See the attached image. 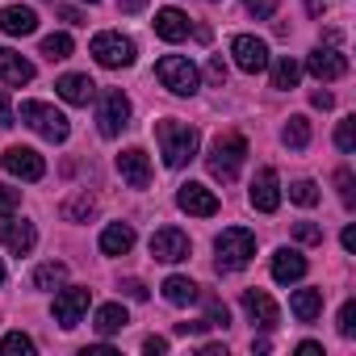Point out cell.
Returning a JSON list of instances; mask_svg holds the SVG:
<instances>
[{
  "mask_svg": "<svg viewBox=\"0 0 356 356\" xmlns=\"http://www.w3.org/2000/svg\"><path fill=\"white\" fill-rule=\"evenodd\" d=\"M155 138H159V155H163L168 168H185V163L197 155V147H202L197 126L176 122V118H163V122L155 126Z\"/></svg>",
  "mask_w": 356,
  "mask_h": 356,
  "instance_id": "6da1fadb",
  "label": "cell"
},
{
  "mask_svg": "<svg viewBox=\"0 0 356 356\" xmlns=\"http://www.w3.org/2000/svg\"><path fill=\"white\" fill-rule=\"evenodd\" d=\"M243 159H248V138H243V134H235V130H227V134H218V138L210 143L206 168H210L214 181L231 185L235 176H239V168H243Z\"/></svg>",
  "mask_w": 356,
  "mask_h": 356,
  "instance_id": "7a4b0ae2",
  "label": "cell"
},
{
  "mask_svg": "<svg viewBox=\"0 0 356 356\" xmlns=\"http://www.w3.org/2000/svg\"><path fill=\"white\" fill-rule=\"evenodd\" d=\"M214 252H218V273H239L252 264L256 256V235L248 227H227L218 239H214Z\"/></svg>",
  "mask_w": 356,
  "mask_h": 356,
  "instance_id": "3957f363",
  "label": "cell"
},
{
  "mask_svg": "<svg viewBox=\"0 0 356 356\" xmlns=\"http://www.w3.org/2000/svg\"><path fill=\"white\" fill-rule=\"evenodd\" d=\"M22 122L34 134H42L47 143H67V134H72V122L47 101H22Z\"/></svg>",
  "mask_w": 356,
  "mask_h": 356,
  "instance_id": "277c9868",
  "label": "cell"
},
{
  "mask_svg": "<svg viewBox=\"0 0 356 356\" xmlns=\"http://www.w3.org/2000/svg\"><path fill=\"white\" fill-rule=\"evenodd\" d=\"M155 76H159V84H163L168 92H176V97H193L197 84H202L197 67H193L185 55H163V59L155 63Z\"/></svg>",
  "mask_w": 356,
  "mask_h": 356,
  "instance_id": "5b68a950",
  "label": "cell"
},
{
  "mask_svg": "<svg viewBox=\"0 0 356 356\" xmlns=\"http://www.w3.org/2000/svg\"><path fill=\"white\" fill-rule=\"evenodd\" d=\"M88 51H92V59H97L101 67H130V63H134V42H130L126 34H118V30L97 34Z\"/></svg>",
  "mask_w": 356,
  "mask_h": 356,
  "instance_id": "8992f818",
  "label": "cell"
},
{
  "mask_svg": "<svg viewBox=\"0 0 356 356\" xmlns=\"http://www.w3.org/2000/svg\"><path fill=\"white\" fill-rule=\"evenodd\" d=\"M126 126H130V97L118 92V88H109V92L101 97V105H97V130H101L105 138H118Z\"/></svg>",
  "mask_w": 356,
  "mask_h": 356,
  "instance_id": "52a82bcc",
  "label": "cell"
},
{
  "mask_svg": "<svg viewBox=\"0 0 356 356\" xmlns=\"http://www.w3.org/2000/svg\"><path fill=\"white\" fill-rule=\"evenodd\" d=\"M231 55H235V67L248 72V76H260L273 59H268V42L256 38V34H235L231 38Z\"/></svg>",
  "mask_w": 356,
  "mask_h": 356,
  "instance_id": "ba28073f",
  "label": "cell"
},
{
  "mask_svg": "<svg viewBox=\"0 0 356 356\" xmlns=\"http://www.w3.org/2000/svg\"><path fill=\"white\" fill-rule=\"evenodd\" d=\"M189 252H193L189 235L176 231V227H159V231L151 235V256L163 260V264H181V260H189Z\"/></svg>",
  "mask_w": 356,
  "mask_h": 356,
  "instance_id": "9c48e42d",
  "label": "cell"
},
{
  "mask_svg": "<svg viewBox=\"0 0 356 356\" xmlns=\"http://www.w3.org/2000/svg\"><path fill=\"white\" fill-rule=\"evenodd\" d=\"M88 302H92V289H84V285H72V289L55 293V323L72 331V327L88 314Z\"/></svg>",
  "mask_w": 356,
  "mask_h": 356,
  "instance_id": "30bf717a",
  "label": "cell"
},
{
  "mask_svg": "<svg viewBox=\"0 0 356 356\" xmlns=\"http://www.w3.org/2000/svg\"><path fill=\"white\" fill-rule=\"evenodd\" d=\"M176 206H181L185 214H193V218H214V214H218L214 189H206V185H197V181H185L181 189H176Z\"/></svg>",
  "mask_w": 356,
  "mask_h": 356,
  "instance_id": "8fae6325",
  "label": "cell"
},
{
  "mask_svg": "<svg viewBox=\"0 0 356 356\" xmlns=\"http://www.w3.org/2000/svg\"><path fill=\"white\" fill-rule=\"evenodd\" d=\"M5 172L9 176H22V181H42V176H47V159L34 151V147H9L5 151Z\"/></svg>",
  "mask_w": 356,
  "mask_h": 356,
  "instance_id": "7c38bea8",
  "label": "cell"
},
{
  "mask_svg": "<svg viewBox=\"0 0 356 356\" xmlns=\"http://www.w3.org/2000/svg\"><path fill=\"white\" fill-rule=\"evenodd\" d=\"M248 202H252V210H260V214H273V210L281 206V181H277L273 168H260V172H256V181H252V189H248Z\"/></svg>",
  "mask_w": 356,
  "mask_h": 356,
  "instance_id": "4fadbf2b",
  "label": "cell"
},
{
  "mask_svg": "<svg viewBox=\"0 0 356 356\" xmlns=\"http://www.w3.org/2000/svg\"><path fill=\"white\" fill-rule=\"evenodd\" d=\"M306 72H310L314 80L331 84V80H339V76L348 72V59H343L335 47H314V51L306 55Z\"/></svg>",
  "mask_w": 356,
  "mask_h": 356,
  "instance_id": "5bb4252c",
  "label": "cell"
},
{
  "mask_svg": "<svg viewBox=\"0 0 356 356\" xmlns=\"http://www.w3.org/2000/svg\"><path fill=\"white\" fill-rule=\"evenodd\" d=\"M118 172H122V181H126L130 189H147V185H151V159H147L143 147H126V151L118 155Z\"/></svg>",
  "mask_w": 356,
  "mask_h": 356,
  "instance_id": "9a60e30c",
  "label": "cell"
},
{
  "mask_svg": "<svg viewBox=\"0 0 356 356\" xmlns=\"http://www.w3.org/2000/svg\"><path fill=\"white\" fill-rule=\"evenodd\" d=\"M243 310H248V318H252L256 327H264V331H273L277 318H281L277 302H273L264 289H243Z\"/></svg>",
  "mask_w": 356,
  "mask_h": 356,
  "instance_id": "2e32d148",
  "label": "cell"
},
{
  "mask_svg": "<svg viewBox=\"0 0 356 356\" xmlns=\"http://www.w3.org/2000/svg\"><path fill=\"white\" fill-rule=\"evenodd\" d=\"M306 256L302 252H293V248H277L273 252V281H281V285H293V281H302L306 277Z\"/></svg>",
  "mask_w": 356,
  "mask_h": 356,
  "instance_id": "e0dca14e",
  "label": "cell"
},
{
  "mask_svg": "<svg viewBox=\"0 0 356 356\" xmlns=\"http://www.w3.org/2000/svg\"><path fill=\"white\" fill-rule=\"evenodd\" d=\"M0 243H5L13 256H30L34 252V243H38V231H34V222H5L0 227Z\"/></svg>",
  "mask_w": 356,
  "mask_h": 356,
  "instance_id": "ac0fdd59",
  "label": "cell"
},
{
  "mask_svg": "<svg viewBox=\"0 0 356 356\" xmlns=\"http://www.w3.org/2000/svg\"><path fill=\"white\" fill-rule=\"evenodd\" d=\"M0 80H5L9 88H22V84H30L34 80V63L30 59H22L17 51H9V47H0Z\"/></svg>",
  "mask_w": 356,
  "mask_h": 356,
  "instance_id": "d6986e66",
  "label": "cell"
},
{
  "mask_svg": "<svg viewBox=\"0 0 356 356\" xmlns=\"http://www.w3.org/2000/svg\"><path fill=\"white\" fill-rule=\"evenodd\" d=\"M0 30L9 38H26V34L38 30V13L26 9V5H9V9H0Z\"/></svg>",
  "mask_w": 356,
  "mask_h": 356,
  "instance_id": "ffe728a7",
  "label": "cell"
},
{
  "mask_svg": "<svg viewBox=\"0 0 356 356\" xmlns=\"http://www.w3.org/2000/svg\"><path fill=\"white\" fill-rule=\"evenodd\" d=\"M55 92H59L67 105H88V101L97 97V84H92L88 76H80V72H67V76L55 84Z\"/></svg>",
  "mask_w": 356,
  "mask_h": 356,
  "instance_id": "44dd1931",
  "label": "cell"
},
{
  "mask_svg": "<svg viewBox=\"0 0 356 356\" xmlns=\"http://www.w3.org/2000/svg\"><path fill=\"white\" fill-rule=\"evenodd\" d=\"M155 34L163 42H185L189 38V17L181 9H159L155 13Z\"/></svg>",
  "mask_w": 356,
  "mask_h": 356,
  "instance_id": "7402d4cb",
  "label": "cell"
},
{
  "mask_svg": "<svg viewBox=\"0 0 356 356\" xmlns=\"http://www.w3.org/2000/svg\"><path fill=\"white\" fill-rule=\"evenodd\" d=\"M130 248H134V227L130 222H109L101 231V252L105 256H126Z\"/></svg>",
  "mask_w": 356,
  "mask_h": 356,
  "instance_id": "603a6c76",
  "label": "cell"
},
{
  "mask_svg": "<svg viewBox=\"0 0 356 356\" xmlns=\"http://www.w3.org/2000/svg\"><path fill=\"white\" fill-rule=\"evenodd\" d=\"M289 310H293L298 323H314L323 314V289H298L289 298Z\"/></svg>",
  "mask_w": 356,
  "mask_h": 356,
  "instance_id": "cb8c5ba5",
  "label": "cell"
},
{
  "mask_svg": "<svg viewBox=\"0 0 356 356\" xmlns=\"http://www.w3.org/2000/svg\"><path fill=\"white\" fill-rule=\"evenodd\" d=\"M163 298H168L172 306H193V302L202 298V285L189 281V277H168V281H163Z\"/></svg>",
  "mask_w": 356,
  "mask_h": 356,
  "instance_id": "d4e9b609",
  "label": "cell"
},
{
  "mask_svg": "<svg viewBox=\"0 0 356 356\" xmlns=\"http://www.w3.org/2000/svg\"><path fill=\"white\" fill-rule=\"evenodd\" d=\"M126 323H130V314H126V306L122 302H105V306H97V331L101 335H118V331H126Z\"/></svg>",
  "mask_w": 356,
  "mask_h": 356,
  "instance_id": "484cf974",
  "label": "cell"
},
{
  "mask_svg": "<svg viewBox=\"0 0 356 356\" xmlns=\"http://www.w3.org/2000/svg\"><path fill=\"white\" fill-rule=\"evenodd\" d=\"M298 80H302V67H298L289 55H281V59L273 63V88L289 92V88H298Z\"/></svg>",
  "mask_w": 356,
  "mask_h": 356,
  "instance_id": "4316f807",
  "label": "cell"
},
{
  "mask_svg": "<svg viewBox=\"0 0 356 356\" xmlns=\"http://www.w3.org/2000/svg\"><path fill=\"white\" fill-rule=\"evenodd\" d=\"M281 143H285V147H293V151L310 147V122H306L302 113H293V118L285 122V130H281Z\"/></svg>",
  "mask_w": 356,
  "mask_h": 356,
  "instance_id": "83f0119b",
  "label": "cell"
},
{
  "mask_svg": "<svg viewBox=\"0 0 356 356\" xmlns=\"http://www.w3.org/2000/svg\"><path fill=\"white\" fill-rule=\"evenodd\" d=\"M63 281H67V264H59V260H47L34 268V289H55Z\"/></svg>",
  "mask_w": 356,
  "mask_h": 356,
  "instance_id": "f1b7e54d",
  "label": "cell"
},
{
  "mask_svg": "<svg viewBox=\"0 0 356 356\" xmlns=\"http://www.w3.org/2000/svg\"><path fill=\"white\" fill-rule=\"evenodd\" d=\"M0 352L5 356H34V339L26 331H9L5 339H0Z\"/></svg>",
  "mask_w": 356,
  "mask_h": 356,
  "instance_id": "f546056e",
  "label": "cell"
},
{
  "mask_svg": "<svg viewBox=\"0 0 356 356\" xmlns=\"http://www.w3.org/2000/svg\"><path fill=\"white\" fill-rule=\"evenodd\" d=\"M42 55H47L51 63L72 59V38H67V34H47V38H42Z\"/></svg>",
  "mask_w": 356,
  "mask_h": 356,
  "instance_id": "4dcf8cb0",
  "label": "cell"
},
{
  "mask_svg": "<svg viewBox=\"0 0 356 356\" xmlns=\"http://www.w3.org/2000/svg\"><path fill=\"white\" fill-rule=\"evenodd\" d=\"M92 210H97V202H92L88 193H76L72 202H63V218H67V222H84Z\"/></svg>",
  "mask_w": 356,
  "mask_h": 356,
  "instance_id": "1f68e13d",
  "label": "cell"
},
{
  "mask_svg": "<svg viewBox=\"0 0 356 356\" xmlns=\"http://www.w3.org/2000/svg\"><path fill=\"white\" fill-rule=\"evenodd\" d=\"M335 147H339L343 155L356 151V118H343V122L335 126Z\"/></svg>",
  "mask_w": 356,
  "mask_h": 356,
  "instance_id": "d6a6232c",
  "label": "cell"
},
{
  "mask_svg": "<svg viewBox=\"0 0 356 356\" xmlns=\"http://www.w3.org/2000/svg\"><path fill=\"white\" fill-rule=\"evenodd\" d=\"M227 323H231L227 302H218L214 293H206V327H227Z\"/></svg>",
  "mask_w": 356,
  "mask_h": 356,
  "instance_id": "836d02e7",
  "label": "cell"
},
{
  "mask_svg": "<svg viewBox=\"0 0 356 356\" xmlns=\"http://www.w3.org/2000/svg\"><path fill=\"white\" fill-rule=\"evenodd\" d=\"M289 202L314 206V202H318V185H314V181H293V185H289Z\"/></svg>",
  "mask_w": 356,
  "mask_h": 356,
  "instance_id": "e575fe53",
  "label": "cell"
},
{
  "mask_svg": "<svg viewBox=\"0 0 356 356\" xmlns=\"http://www.w3.org/2000/svg\"><path fill=\"white\" fill-rule=\"evenodd\" d=\"M339 335H343V339L356 335V302H343V306H339Z\"/></svg>",
  "mask_w": 356,
  "mask_h": 356,
  "instance_id": "d590c367",
  "label": "cell"
},
{
  "mask_svg": "<svg viewBox=\"0 0 356 356\" xmlns=\"http://www.w3.org/2000/svg\"><path fill=\"white\" fill-rule=\"evenodd\" d=\"M22 202V189H9V185H0V218H9Z\"/></svg>",
  "mask_w": 356,
  "mask_h": 356,
  "instance_id": "8d00e7d4",
  "label": "cell"
},
{
  "mask_svg": "<svg viewBox=\"0 0 356 356\" xmlns=\"http://www.w3.org/2000/svg\"><path fill=\"white\" fill-rule=\"evenodd\" d=\"M335 185H339V197H343V206L352 210V202H356V197H352V185H356V181H352V172H348V168H339V172H335Z\"/></svg>",
  "mask_w": 356,
  "mask_h": 356,
  "instance_id": "74e56055",
  "label": "cell"
},
{
  "mask_svg": "<svg viewBox=\"0 0 356 356\" xmlns=\"http://www.w3.org/2000/svg\"><path fill=\"white\" fill-rule=\"evenodd\" d=\"M243 5H248V13L260 17V22H268V17L277 13V0H243Z\"/></svg>",
  "mask_w": 356,
  "mask_h": 356,
  "instance_id": "f35d334b",
  "label": "cell"
},
{
  "mask_svg": "<svg viewBox=\"0 0 356 356\" xmlns=\"http://www.w3.org/2000/svg\"><path fill=\"white\" fill-rule=\"evenodd\" d=\"M293 239H298V243H323V231H318L314 222H298V227H293Z\"/></svg>",
  "mask_w": 356,
  "mask_h": 356,
  "instance_id": "ab89813d",
  "label": "cell"
},
{
  "mask_svg": "<svg viewBox=\"0 0 356 356\" xmlns=\"http://www.w3.org/2000/svg\"><path fill=\"white\" fill-rule=\"evenodd\" d=\"M122 293H126L130 302H147V285H143V281H134V277H126V281H122Z\"/></svg>",
  "mask_w": 356,
  "mask_h": 356,
  "instance_id": "60d3db41",
  "label": "cell"
},
{
  "mask_svg": "<svg viewBox=\"0 0 356 356\" xmlns=\"http://www.w3.org/2000/svg\"><path fill=\"white\" fill-rule=\"evenodd\" d=\"M206 76H210L214 84H227V63H222V55H214V59H210V67H206Z\"/></svg>",
  "mask_w": 356,
  "mask_h": 356,
  "instance_id": "b9f144b4",
  "label": "cell"
},
{
  "mask_svg": "<svg viewBox=\"0 0 356 356\" xmlns=\"http://www.w3.org/2000/svg\"><path fill=\"white\" fill-rule=\"evenodd\" d=\"M143 352H147V356H163V352H168V339H163V335H147V339H143Z\"/></svg>",
  "mask_w": 356,
  "mask_h": 356,
  "instance_id": "7bdbcfd3",
  "label": "cell"
},
{
  "mask_svg": "<svg viewBox=\"0 0 356 356\" xmlns=\"http://www.w3.org/2000/svg\"><path fill=\"white\" fill-rule=\"evenodd\" d=\"M339 243H343V252H356V227H343Z\"/></svg>",
  "mask_w": 356,
  "mask_h": 356,
  "instance_id": "ee69618b",
  "label": "cell"
},
{
  "mask_svg": "<svg viewBox=\"0 0 356 356\" xmlns=\"http://www.w3.org/2000/svg\"><path fill=\"white\" fill-rule=\"evenodd\" d=\"M310 101H314V109H331V105H335V97H331V92H314Z\"/></svg>",
  "mask_w": 356,
  "mask_h": 356,
  "instance_id": "f6af8a7d",
  "label": "cell"
},
{
  "mask_svg": "<svg viewBox=\"0 0 356 356\" xmlns=\"http://www.w3.org/2000/svg\"><path fill=\"white\" fill-rule=\"evenodd\" d=\"M323 352V343H314V339H306V343H298V356H318Z\"/></svg>",
  "mask_w": 356,
  "mask_h": 356,
  "instance_id": "bcb514c9",
  "label": "cell"
},
{
  "mask_svg": "<svg viewBox=\"0 0 356 356\" xmlns=\"http://www.w3.org/2000/svg\"><path fill=\"white\" fill-rule=\"evenodd\" d=\"M9 118H13V113H9V97H5V92H0V126H13Z\"/></svg>",
  "mask_w": 356,
  "mask_h": 356,
  "instance_id": "7dc6e473",
  "label": "cell"
},
{
  "mask_svg": "<svg viewBox=\"0 0 356 356\" xmlns=\"http://www.w3.org/2000/svg\"><path fill=\"white\" fill-rule=\"evenodd\" d=\"M84 356H118L109 343H97V348H84Z\"/></svg>",
  "mask_w": 356,
  "mask_h": 356,
  "instance_id": "c3c4849f",
  "label": "cell"
},
{
  "mask_svg": "<svg viewBox=\"0 0 356 356\" xmlns=\"http://www.w3.org/2000/svg\"><path fill=\"white\" fill-rule=\"evenodd\" d=\"M59 17H63V22H72V26H84V17H80L76 9H59Z\"/></svg>",
  "mask_w": 356,
  "mask_h": 356,
  "instance_id": "681fc988",
  "label": "cell"
},
{
  "mask_svg": "<svg viewBox=\"0 0 356 356\" xmlns=\"http://www.w3.org/2000/svg\"><path fill=\"white\" fill-rule=\"evenodd\" d=\"M147 5V0H122V13H138Z\"/></svg>",
  "mask_w": 356,
  "mask_h": 356,
  "instance_id": "f907efd6",
  "label": "cell"
},
{
  "mask_svg": "<svg viewBox=\"0 0 356 356\" xmlns=\"http://www.w3.org/2000/svg\"><path fill=\"white\" fill-rule=\"evenodd\" d=\"M202 356H227V348H218V343H206V348H202Z\"/></svg>",
  "mask_w": 356,
  "mask_h": 356,
  "instance_id": "816d5d0a",
  "label": "cell"
},
{
  "mask_svg": "<svg viewBox=\"0 0 356 356\" xmlns=\"http://www.w3.org/2000/svg\"><path fill=\"white\" fill-rule=\"evenodd\" d=\"M0 285H5V264H0Z\"/></svg>",
  "mask_w": 356,
  "mask_h": 356,
  "instance_id": "f5cc1de1",
  "label": "cell"
},
{
  "mask_svg": "<svg viewBox=\"0 0 356 356\" xmlns=\"http://www.w3.org/2000/svg\"><path fill=\"white\" fill-rule=\"evenodd\" d=\"M88 5H101V0H88Z\"/></svg>",
  "mask_w": 356,
  "mask_h": 356,
  "instance_id": "db71d44e",
  "label": "cell"
}]
</instances>
